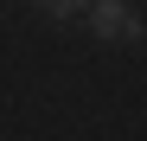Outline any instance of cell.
<instances>
[{
    "label": "cell",
    "mask_w": 147,
    "mask_h": 141,
    "mask_svg": "<svg viewBox=\"0 0 147 141\" xmlns=\"http://www.w3.org/2000/svg\"><path fill=\"white\" fill-rule=\"evenodd\" d=\"M96 32L121 45V39H141V19L121 7V0H96Z\"/></svg>",
    "instance_id": "6da1fadb"
},
{
    "label": "cell",
    "mask_w": 147,
    "mask_h": 141,
    "mask_svg": "<svg viewBox=\"0 0 147 141\" xmlns=\"http://www.w3.org/2000/svg\"><path fill=\"white\" fill-rule=\"evenodd\" d=\"M45 13H77V7H90V0H38Z\"/></svg>",
    "instance_id": "7a4b0ae2"
}]
</instances>
